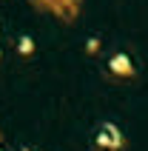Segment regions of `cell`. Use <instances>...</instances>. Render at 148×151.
<instances>
[{
	"mask_svg": "<svg viewBox=\"0 0 148 151\" xmlns=\"http://www.w3.org/2000/svg\"><path fill=\"white\" fill-rule=\"evenodd\" d=\"M125 145V137L120 131V126L114 123H100L94 131V148L97 151H120Z\"/></svg>",
	"mask_w": 148,
	"mask_h": 151,
	"instance_id": "6da1fadb",
	"label": "cell"
},
{
	"mask_svg": "<svg viewBox=\"0 0 148 151\" xmlns=\"http://www.w3.org/2000/svg\"><path fill=\"white\" fill-rule=\"evenodd\" d=\"M108 71L114 77H134L137 66H134V60L128 57L125 51H117V54H111V60H108Z\"/></svg>",
	"mask_w": 148,
	"mask_h": 151,
	"instance_id": "7a4b0ae2",
	"label": "cell"
},
{
	"mask_svg": "<svg viewBox=\"0 0 148 151\" xmlns=\"http://www.w3.org/2000/svg\"><path fill=\"white\" fill-rule=\"evenodd\" d=\"M17 51H20L23 57H29V54H34V40L29 37V34H20V37H17Z\"/></svg>",
	"mask_w": 148,
	"mask_h": 151,
	"instance_id": "3957f363",
	"label": "cell"
},
{
	"mask_svg": "<svg viewBox=\"0 0 148 151\" xmlns=\"http://www.w3.org/2000/svg\"><path fill=\"white\" fill-rule=\"evenodd\" d=\"M97 49H100V40H97V37H91V40H88V46H85V51H88V54H94Z\"/></svg>",
	"mask_w": 148,
	"mask_h": 151,
	"instance_id": "277c9868",
	"label": "cell"
},
{
	"mask_svg": "<svg viewBox=\"0 0 148 151\" xmlns=\"http://www.w3.org/2000/svg\"><path fill=\"white\" fill-rule=\"evenodd\" d=\"M0 151H3V148H0Z\"/></svg>",
	"mask_w": 148,
	"mask_h": 151,
	"instance_id": "5b68a950",
	"label": "cell"
},
{
	"mask_svg": "<svg viewBox=\"0 0 148 151\" xmlns=\"http://www.w3.org/2000/svg\"><path fill=\"white\" fill-rule=\"evenodd\" d=\"M23 151H26V148H23Z\"/></svg>",
	"mask_w": 148,
	"mask_h": 151,
	"instance_id": "8992f818",
	"label": "cell"
}]
</instances>
